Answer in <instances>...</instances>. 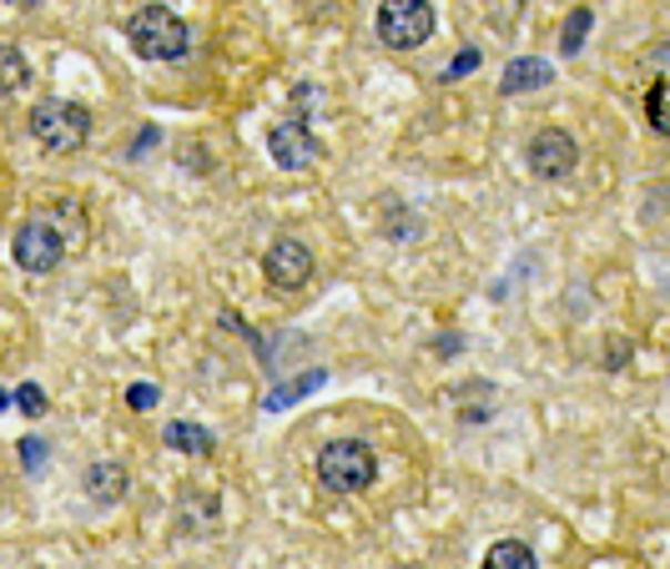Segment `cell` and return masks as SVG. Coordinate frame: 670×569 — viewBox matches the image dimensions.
Returning a JSON list of instances; mask_svg holds the SVG:
<instances>
[{"label": "cell", "instance_id": "cell-19", "mask_svg": "<svg viewBox=\"0 0 670 569\" xmlns=\"http://www.w3.org/2000/svg\"><path fill=\"white\" fill-rule=\"evenodd\" d=\"M479 61H484V51H479V45H464V51L454 55L449 67H444V87H449V81H459V77H469V71L479 67Z\"/></svg>", "mask_w": 670, "mask_h": 569}, {"label": "cell", "instance_id": "cell-1", "mask_svg": "<svg viewBox=\"0 0 670 569\" xmlns=\"http://www.w3.org/2000/svg\"><path fill=\"white\" fill-rule=\"evenodd\" d=\"M87 242V212H81V202L61 197V202H45L41 212H31V217L16 227V267L21 273H55L61 267V257H67L71 247H81Z\"/></svg>", "mask_w": 670, "mask_h": 569}, {"label": "cell", "instance_id": "cell-5", "mask_svg": "<svg viewBox=\"0 0 670 569\" xmlns=\"http://www.w3.org/2000/svg\"><path fill=\"white\" fill-rule=\"evenodd\" d=\"M434 35V6L429 0H384L378 6V41L394 51H414Z\"/></svg>", "mask_w": 670, "mask_h": 569}, {"label": "cell", "instance_id": "cell-13", "mask_svg": "<svg viewBox=\"0 0 670 569\" xmlns=\"http://www.w3.org/2000/svg\"><path fill=\"white\" fill-rule=\"evenodd\" d=\"M454 404H459L464 424H484V418L495 414V408H489V404H495V388H489V384H464L459 394H454Z\"/></svg>", "mask_w": 670, "mask_h": 569}, {"label": "cell", "instance_id": "cell-22", "mask_svg": "<svg viewBox=\"0 0 670 569\" xmlns=\"http://www.w3.org/2000/svg\"><path fill=\"white\" fill-rule=\"evenodd\" d=\"M156 398H162V394H156L152 384H132V388H126V404H132L136 414H146V408H156Z\"/></svg>", "mask_w": 670, "mask_h": 569}, {"label": "cell", "instance_id": "cell-2", "mask_svg": "<svg viewBox=\"0 0 670 569\" xmlns=\"http://www.w3.org/2000/svg\"><path fill=\"white\" fill-rule=\"evenodd\" d=\"M126 41H132V51L142 55V61H182L192 45V31L187 21L176 11H166V6H136L132 21H126Z\"/></svg>", "mask_w": 670, "mask_h": 569}, {"label": "cell", "instance_id": "cell-8", "mask_svg": "<svg viewBox=\"0 0 670 569\" xmlns=\"http://www.w3.org/2000/svg\"><path fill=\"white\" fill-rule=\"evenodd\" d=\"M575 162H580V146H575L570 132H560V126L535 132V142H529V172H535L539 182H560V176H570Z\"/></svg>", "mask_w": 670, "mask_h": 569}, {"label": "cell", "instance_id": "cell-23", "mask_svg": "<svg viewBox=\"0 0 670 569\" xmlns=\"http://www.w3.org/2000/svg\"><path fill=\"white\" fill-rule=\"evenodd\" d=\"M6 6H16V11H31V6H41V0H6Z\"/></svg>", "mask_w": 670, "mask_h": 569}, {"label": "cell", "instance_id": "cell-3", "mask_svg": "<svg viewBox=\"0 0 670 569\" xmlns=\"http://www.w3.org/2000/svg\"><path fill=\"white\" fill-rule=\"evenodd\" d=\"M378 474V459L368 444H358V438H338V444H323L318 454V484L333 494H363L368 484H374Z\"/></svg>", "mask_w": 670, "mask_h": 569}, {"label": "cell", "instance_id": "cell-11", "mask_svg": "<svg viewBox=\"0 0 670 569\" xmlns=\"http://www.w3.org/2000/svg\"><path fill=\"white\" fill-rule=\"evenodd\" d=\"M162 444L166 449H176V454H212V428H202V424H187V418H172V424L162 428Z\"/></svg>", "mask_w": 670, "mask_h": 569}, {"label": "cell", "instance_id": "cell-6", "mask_svg": "<svg viewBox=\"0 0 670 569\" xmlns=\"http://www.w3.org/2000/svg\"><path fill=\"white\" fill-rule=\"evenodd\" d=\"M263 277H267V287H277V293H297V287L313 277V252H308V242L277 237L273 247H267V257H263Z\"/></svg>", "mask_w": 670, "mask_h": 569}, {"label": "cell", "instance_id": "cell-10", "mask_svg": "<svg viewBox=\"0 0 670 569\" xmlns=\"http://www.w3.org/2000/svg\"><path fill=\"white\" fill-rule=\"evenodd\" d=\"M126 469H121L116 459H101V464H91L87 469V494L97 504H116V499H126Z\"/></svg>", "mask_w": 670, "mask_h": 569}, {"label": "cell", "instance_id": "cell-17", "mask_svg": "<svg viewBox=\"0 0 670 569\" xmlns=\"http://www.w3.org/2000/svg\"><path fill=\"white\" fill-rule=\"evenodd\" d=\"M0 67H6V91H21V87H26L21 45H0Z\"/></svg>", "mask_w": 670, "mask_h": 569}, {"label": "cell", "instance_id": "cell-7", "mask_svg": "<svg viewBox=\"0 0 670 569\" xmlns=\"http://www.w3.org/2000/svg\"><path fill=\"white\" fill-rule=\"evenodd\" d=\"M267 152H273V162L283 166V172H308V166H318L323 142L297 116H287V121H277V126H273V136H267Z\"/></svg>", "mask_w": 670, "mask_h": 569}, {"label": "cell", "instance_id": "cell-21", "mask_svg": "<svg viewBox=\"0 0 670 569\" xmlns=\"http://www.w3.org/2000/svg\"><path fill=\"white\" fill-rule=\"evenodd\" d=\"M21 469L26 474H41L45 469V444H41V438H21Z\"/></svg>", "mask_w": 670, "mask_h": 569}, {"label": "cell", "instance_id": "cell-14", "mask_svg": "<svg viewBox=\"0 0 670 569\" xmlns=\"http://www.w3.org/2000/svg\"><path fill=\"white\" fill-rule=\"evenodd\" d=\"M590 6H575L570 16H565V26H560V51L565 55H580L585 51V35H590Z\"/></svg>", "mask_w": 670, "mask_h": 569}, {"label": "cell", "instance_id": "cell-18", "mask_svg": "<svg viewBox=\"0 0 670 569\" xmlns=\"http://www.w3.org/2000/svg\"><path fill=\"white\" fill-rule=\"evenodd\" d=\"M11 404L21 408V414L41 418V414H45V388H41V384H21V388H16V394H11Z\"/></svg>", "mask_w": 670, "mask_h": 569}, {"label": "cell", "instance_id": "cell-12", "mask_svg": "<svg viewBox=\"0 0 670 569\" xmlns=\"http://www.w3.org/2000/svg\"><path fill=\"white\" fill-rule=\"evenodd\" d=\"M323 378H328L323 368H308L303 378H293V384H277L273 394H267V404H263V408H267V414H283L287 404H297V398H308L313 388H323Z\"/></svg>", "mask_w": 670, "mask_h": 569}, {"label": "cell", "instance_id": "cell-15", "mask_svg": "<svg viewBox=\"0 0 670 569\" xmlns=\"http://www.w3.org/2000/svg\"><path fill=\"white\" fill-rule=\"evenodd\" d=\"M646 116L660 136H670V81H656V87L646 91Z\"/></svg>", "mask_w": 670, "mask_h": 569}, {"label": "cell", "instance_id": "cell-4", "mask_svg": "<svg viewBox=\"0 0 670 569\" xmlns=\"http://www.w3.org/2000/svg\"><path fill=\"white\" fill-rule=\"evenodd\" d=\"M31 136L45 146V152H81L91 136V111L77 106V101H41L31 111Z\"/></svg>", "mask_w": 670, "mask_h": 569}, {"label": "cell", "instance_id": "cell-9", "mask_svg": "<svg viewBox=\"0 0 670 569\" xmlns=\"http://www.w3.org/2000/svg\"><path fill=\"white\" fill-rule=\"evenodd\" d=\"M555 71L550 61H539V55H515L505 67V77H499V91L505 96H519V91H539V87H550Z\"/></svg>", "mask_w": 670, "mask_h": 569}, {"label": "cell", "instance_id": "cell-16", "mask_svg": "<svg viewBox=\"0 0 670 569\" xmlns=\"http://www.w3.org/2000/svg\"><path fill=\"white\" fill-rule=\"evenodd\" d=\"M489 565H495V569H505V565H515V569H535V549L519 545V539H499V545L489 549Z\"/></svg>", "mask_w": 670, "mask_h": 569}, {"label": "cell", "instance_id": "cell-20", "mask_svg": "<svg viewBox=\"0 0 670 569\" xmlns=\"http://www.w3.org/2000/svg\"><path fill=\"white\" fill-rule=\"evenodd\" d=\"M646 71H650L656 81H670V41H656V45H650Z\"/></svg>", "mask_w": 670, "mask_h": 569}]
</instances>
